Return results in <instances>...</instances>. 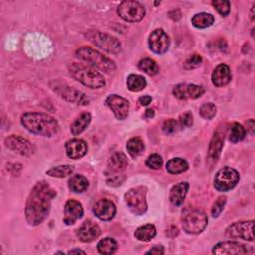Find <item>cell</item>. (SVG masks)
<instances>
[{"instance_id":"obj_43","label":"cell","mask_w":255,"mask_h":255,"mask_svg":"<svg viewBox=\"0 0 255 255\" xmlns=\"http://www.w3.org/2000/svg\"><path fill=\"white\" fill-rule=\"evenodd\" d=\"M164 253V248L163 246H153L151 249L145 252V254H155V255H160Z\"/></svg>"},{"instance_id":"obj_1","label":"cell","mask_w":255,"mask_h":255,"mask_svg":"<svg viewBox=\"0 0 255 255\" xmlns=\"http://www.w3.org/2000/svg\"><path fill=\"white\" fill-rule=\"evenodd\" d=\"M56 195V190L46 181H39L34 185L25 205V217L30 225H39L47 218L52 199Z\"/></svg>"},{"instance_id":"obj_10","label":"cell","mask_w":255,"mask_h":255,"mask_svg":"<svg viewBox=\"0 0 255 255\" xmlns=\"http://www.w3.org/2000/svg\"><path fill=\"white\" fill-rule=\"evenodd\" d=\"M50 86L52 90L57 93L61 98L64 100L74 103L76 105L81 106H87L89 105V99L86 97V95L78 90L73 89L72 87L66 85L65 83H59V82H51Z\"/></svg>"},{"instance_id":"obj_44","label":"cell","mask_w":255,"mask_h":255,"mask_svg":"<svg viewBox=\"0 0 255 255\" xmlns=\"http://www.w3.org/2000/svg\"><path fill=\"white\" fill-rule=\"evenodd\" d=\"M151 97L150 96H141L139 99H138V103L141 105V106H148L151 102Z\"/></svg>"},{"instance_id":"obj_48","label":"cell","mask_w":255,"mask_h":255,"mask_svg":"<svg viewBox=\"0 0 255 255\" xmlns=\"http://www.w3.org/2000/svg\"><path fill=\"white\" fill-rule=\"evenodd\" d=\"M254 8H255V5H253V7H252V9H251V19L253 20L254 19Z\"/></svg>"},{"instance_id":"obj_31","label":"cell","mask_w":255,"mask_h":255,"mask_svg":"<svg viewBox=\"0 0 255 255\" xmlns=\"http://www.w3.org/2000/svg\"><path fill=\"white\" fill-rule=\"evenodd\" d=\"M97 249L101 254H114L118 249V243L114 238L106 237L98 242Z\"/></svg>"},{"instance_id":"obj_14","label":"cell","mask_w":255,"mask_h":255,"mask_svg":"<svg viewBox=\"0 0 255 255\" xmlns=\"http://www.w3.org/2000/svg\"><path fill=\"white\" fill-rule=\"evenodd\" d=\"M105 104L114 113L115 117L118 120L123 121L128 117V110H129V103L127 99L114 94V95H110L106 99Z\"/></svg>"},{"instance_id":"obj_33","label":"cell","mask_w":255,"mask_h":255,"mask_svg":"<svg viewBox=\"0 0 255 255\" xmlns=\"http://www.w3.org/2000/svg\"><path fill=\"white\" fill-rule=\"evenodd\" d=\"M139 70L143 71L145 74L149 76H155L159 72V68L156 62L149 58H143L138 62Z\"/></svg>"},{"instance_id":"obj_34","label":"cell","mask_w":255,"mask_h":255,"mask_svg":"<svg viewBox=\"0 0 255 255\" xmlns=\"http://www.w3.org/2000/svg\"><path fill=\"white\" fill-rule=\"evenodd\" d=\"M127 149L128 152L132 156L135 157L139 155L144 149V143L139 137H132L128 140L127 142Z\"/></svg>"},{"instance_id":"obj_12","label":"cell","mask_w":255,"mask_h":255,"mask_svg":"<svg viewBox=\"0 0 255 255\" xmlns=\"http://www.w3.org/2000/svg\"><path fill=\"white\" fill-rule=\"evenodd\" d=\"M4 143L10 150L21 154L23 156H30L34 154L35 146L25 137L17 134H11L4 139Z\"/></svg>"},{"instance_id":"obj_3","label":"cell","mask_w":255,"mask_h":255,"mask_svg":"<svg viewBox=\"0 0 255 255\" xmlns=\"http://www.w3.org/2000/svg\"><path fill=\"white\" fill-rule=\"evenodd\" d=\"M72 78L90 89H99L105 86L104 76L95 69L79 63H72L68 66Z\"/></svg>"},{"instance_id":"obj_18","label":"cell","mask_w":255,"mask_h":255,"mask_svg":"<svg viewBox=\"0 0 255 255\" xmlns=\"http://www.w3.org/2000/svg\"><path fill=\"white\" fill-rule=\"evenodd\" d=\"M84 215V209L82 204L74 199H69L64 207L63 221L67 225L75 224Z\"/></svg>"},{"instance_id":"obj_17","label":"cell","mask_w":255,"mask_h":255,"mask_svg":"<svg viewBox=\"0 0 255 255\" xmlns=\"http://www.w3.org/2000/svg\"><path fill=\"white\" fill-rule=\"evenodd\" d=\"M94 214L103 221L112 220L117 212L116 205L109 199H100L93 206Z\"/></svg>"},{"instance_id":"obj_23","label":"cell","mask_w":255,"mask_h":255,"mask_svg":"<svg viewBox=\"0 0 255 255\" xmlns=\"http://www.w3.org/2000/svg\"><path fill=\"white\" fill-rule=\"evenodd\" d=\"M188 188H189V184L186 181H181L173 185L169 192L170 202L175 206H180L183 203V200L188 191Z\"/></svg>"},{"instance_id":"obj_32","label":"cell","mask_w":255,"mask_h":255,"mask_svg":"<svg viewBox=\"0 0 255 255\" xmlns=\"http://www.w3.org/2000/svg\"><path fill=\"white\" fill-rule=\"evenodd\" d=\"M74 172V166L70 164H64V165H58L54 166L46 171V173L49 176L52 177H58V178H64L66 176L71 175Z\"/></svg>"},{"instance_id":"obj_16","label":"cell","mask_w":255,"mask_h":255,"mask_svg":"<svg viewBox=\"0 0 255 255\" xmlns=\"http://www.w3.org/2000/svg\"><path fill=\"white\" fill-rule=\"evenodd\" d=\"M172 93L173 96L179 100H195L204 94V89L201 86L194 84H178L173 88Z\"/></svg>"},{"instance_id":"obj_45","label":"cell","mask_w":255,"mask_h":255,"mask_svg":"<svg viewBox=\"0 0 255 255\" xmlns=\"http://www.w3.org/2000/svg\"><path fill=\"white\" fill-rule=\"evenodd\" d=\"M154 116V111L152 109H147L144 113V118L146 119H151Z\"/></svg>"},{"instance_id":"obj_29","label":"cell","mask_w":255,"mask_h":255,"mask_svg":"<svg viewBox=\"0 0 255 255\" xmlns=\"http://www.w3.org/2000/svg\"><path fill=\"white\" fill-rule=\"evenodd\" d=\"M156 234V229L152 224H145L142 226H139L134 231V237L135 239L143 242H147L151 240Z\"/></svg>"},{"instance_id":"obj_24","label":"cell","mask_w":255,"mask_h":255,"mask_svg":"<svg viewBox=\"0 0 255 255\" xmlns=\"http://www.w3.org/2000/svg\"><path fill=\"white\" fill-rule=\"evenodd\" d=\"M68 186L75 193H82L89 187V180L82 174H75L68 180Z\"/></svg>"},{"instance_id":"obj_21","label":"cell","mask_w":255,"mask_h":255,"mask_svg":"<svg viewBox=\"0 0 255 255\" xmlns=\"http://www.w3.org/2000/svg\"><path fill=\"white\" fill-rule=\"evenodd\" d=\"M232 79L231 71L228 65L226 64H219L217 65L211 75V81L212 84L215 87H223L230 83Z\"/></svg>"},{"instance_id":"obj_27","label":"cell","mask_w":255,"mask_h":255,"mask_svg":"<svg viewBox=\"0 0 255 255\" xmlns=\"http://www.w3.org/2000/svg\"><path fill=\"white\" fill-rule=\"evenodd\" d=\"M128 166V158L123 152H115L109 159V167L113 171L121 172Z\"/></svg>"},{"instance_id":"obj_47","label":"cell","mask_w":255,"mask_h":255,"mask_svg":"<svg viewBox=\"0 0 255 255\" xmlns=\"http://www.w3.org/2000/svg\"><path fill=\"white\" fill-rule=\"evenodd\" d=\"M76 253H78V254H80V253L86 254V252L84 250H82V249H72V250H70L68 252V254H76Z\"/></svg>"},{"instance_id":"obj_42","label":"cell","mask_w":255,"mask_h":255,"mask_svg":"<svg viewBox=\"0 0 255 255\" xmlns=\"http://www.w3.org/2000/svg\"><path fill=\"white\" fill-rule=\"evenodd\" d=\"M178 124L180 127H190L192 126L193 124V118H192V114L190 112H186L184 114H182L180 117H179V121H178Z\"/></svg>"},{"instance_id":"obj_28","label":"cell","mask_w":255,"mask_h":255,"mask_svg":"<svg viewBox=\"0 0 255 255\" xmlns=\"http://www.w3.org/2000/svg\"><path fill=\"white\" fill-rule=\"evenodd\" d=\"M191 23L195 28L204 29L211 26L214 23V16L210 13L205 12L197 13L192 17Z\"/></svg>"},{"instance_id":"obj_15","label":"cell","mask_w":255,"mask_h":255,"mask_svg":"<svg viewBox=\"0 0 255 255\" xmlns=\"http://www.w3.org/2000/svg\"><path fill=\"white\" fill-rule=\"evenodd\" d=\"M170 45L167 34L162 29H155L148 38V47L155 54H164Z\"/></svg>"},{"instance_id":"obj_7","label":"cell","mask_w":255,"mask_h":255,"mask_svg":"<svg viewBox=\"0 0 255 255\" xmlns=\"http://www.w3.org/2000/svg\"><path fill=\"white\" fill-rule=\"evenodd\" d=\"M239 173L236 169L225 166L219 169L214 177V187L220 192H226L234 188L239 182Z\"/></svg>"},{"instance_id":"obj_36","label":"cell","mask_w":255,"mask_h":255,"mask_svg":"<svg viewBox=\"0 0 255 255\" xmlns=\"http://www.w3.org/2000/svg\"><path fill=\"white\" fill-rule=\"evenodd\" d=\"M201 118L205 120H211L216 115V107L212 103H205L199 109Z\"/></svg>"},{"instance_id":"obj_20","label":"cell","mask_w":255,"mask_h":255,"mask_svg":"<svg viewBox=\"0 0 255 255\" xmlns=\"http://www.w3.org/2000/svg\"><path fill=\"white\" fill-rule=\"evenodd\" d=\"M65 148L67 156L72 159H80L88 152V144L84 139L81 138H73L68 140L65 144Z\"/></svg>"},{"instance_id":"obj_46","label":"cell","mask_w":255,"mask_h":255,"mask_svg":"<svg viewBox=\"0 0 255 255\" xmlns=\"http://www.w3.org/2000/svg\"><path fill=\"white\" fill-rule=\"evenodd\" d=\"M247 126L249 127L248 128L250 129V131H251V133H253V130H254V121L251 119V120H249L248 122H247Z\"/></svg>"},{"instance_id":"obj_9","label":"cell","mask_w":255,"mask_h":255,"mask_svg":"<svg viewBox=\"0 0 255 255\" xmlns=\"http://www.w3.org/2000/svg\"><path fill=\"white\" fill-rule=\"evenodd\" d=\"M118 15L127 22H139L145 15V9L137 1H123L118 7Z\"/></svg>"},{"instance_id":"obj_5","label":"cell","mask_w":255,"mask_h":255,"mask_svg":"<svg viewBox=\"0 0 255 255\" xmlns=\"http://www.w3.org/2000/svg\"><path fill=\"white\" fill-rule=\"evenodd\" d=\"M207 216L199 209H190L183 213L181 225L183 230L188 234H199L207 226Z\"/></svg>"},{"instance_id":"obj_37","label":"cell","mask_w":255,"mask_h":255,"mask_svg":"<svg viewBox=\"0 0 255 255\" xmlns=\"http://www.w3.org/2000/svg\"><path fill=\"white\" fill-rule=\"evenodd\" d=\"M212 5L222 17H226L230 13V2L229 1L215 0V1H212Z\"/></svg>"},{"instance_id":"obj_40","label":"cell","mask_w":255,"mask_h":255,"mask_svg":"<svg viewBox=\"0 0 255 255\" xmlns=\"http://www.w3.org/2000/svg\"><path fill=\"white\" fill-rule=\"evenodd\" d=\"M226 203V197L225 196H219L216 201L213 203L211 208V215L213 217H217L223 210Z\"/></svg>"},{"instance_id":"obj_26","label":"cell","mask_w":255,"mask_h":255,"mask_svg":"<svg viewBox=\"0 0 255 255\" xmlns=\"http://www.w3.org/2000/svg\"><path fill=\"white\" fill-rule=\"evenodd\" d=\"M188 169V163L185 159L174 157L166 162V170L170 174H179Z\"/></svg>"},{"instance_id":"obj_22","label":"cell","mask_w":255,"mask_h":255,"mask_svg":"<svg viewBox=\"0 0 255 255\" xmlns=\"http://www.w3.org/2000/svg\"><path fill=\"white\" fill-rule=\"evenodd\" d=\"M223 143H224V133L217 130L214 133V135L209 143L208 155H207L209 162L212 161L214 163L218 160L221 150H222V147H223Z\"/></svg>"},{"instance_id":"obj_6","label":"cell","mask_w":255,"mask_h":255,"mask_svg":"<svg viewBox=\"0 0 255 255\" xmlns=\"http://www.w3.org/2000/svg\"><path fill=\"white\" fill-rule=\"evenodd\" d=\"M146 188L136 186L128 189L125 193V201L129 210L135 215H142L147 210Z\"/></svg>"},{"instance_id":"obj_30","label":"cell","mask_w":255,"mask_h":255,"mask_svg":"<svg viewBox=\"0 0 255 255\" xmlns=\"http://www.w3.org/2000/svg\"><path fill=\"white\" fill-rule=\"evenodd\" d=\"M146 86V80L141 75L131 74L127 79V87L131 92H139Z\"/></svg>"},{"instance_id":"obj_25","label":"cell","mask_w":255,"mask_h":255,"mask_svg":"<svg viewBox=\"0 0 255 255\" xmlns=\"http://www.w3.org/2000/svg\"><path fill=\"white\" fill-rule=\"evenodd\" d=\"M91 120H92V117L89 113H83L71 125V132L74 135H78L82 133L89 127Z\"/></svg>"},{"instance_id":"obj_41","label":"cell","mask_w":255,"mask_h":255,"mask_svg":"<svg viewBox=\"0 0 255 255\" xmlns=\"http://www.w3.org/2000/svg\"><path fill=\"white\" fill-rule=\"evenodd\" d=\"M179 127L178 122H176L173 119H169L167 121H165L162 125V131L166 134H170L173 133L174 131H176L177 128Z\"/></svg>"},{"instance_id":"obj_39","label":"cell","mask_w":255,"mask_h":255,"mask_svg":"<svg viewBox=\"0 0 255 255\" xmlns=\"http://www.w3.org/2000/svg\"><path fill=\"white\" fill-rule=\"evenodd\" d=\"M201 62H202V57L198 54H193L185 60L183 66H184L185 69L190 70V69L197 68L201 64Z\"/></svg>"},{"instance_id":"obj_11","label":"cell","mask_w":255,"mask_h":255,"mask_svg":"<svg viewBox=\"0 0 255 255\" xmlns=\"http://www.w3.org/2000/svg\"><path fill=\"white\" fill-rule=\"evenodd\" d=\"M254 220L235 222L227 227L225 234L231 239H244L247 241L254 240Z\"/></svg>"},{"instance_id":"obj_4","label":"cell","mask_w":255,"mask_h":255,"mask_svg":"<svg viewBox=\"0 0 255 255\" xmlns=\"http://www.w3.org/2000/svg\"><path fill=\"white\" fill-rule=\"evenodd\" d=\"M76 57L102 72L111 73L116 70V64L113 60L91 47H80L76 51Z\"/></svg>"},{"instance_id":"obj_13","label":"cell","mask_w":255,"mask_h":255,"mask_svg":"<svg viewBox=\"0 0 255 255\" xmlns=\"http://www.w3.org/2000/svg\"><path fill=\"white\" fill-rule=\"evenodd\" d=\"M253 251V248H251L250 246L230 240L219 242L216 245H214L212 249V253L218 255H241L247 254L249 252L252 253Z\"/></svg>"},{"instance_id":"obj_19","label":"cell","mask_w":255,"mask_h":255,"mask_svg":"<svg viewBox=\"0 0 255 255\" xmlns=\"http://www.w3.org/2000/svg\"><path fill=\"white\" fill-rule=\"evenodd\" d=\"M101 235V229L95 222L86 220L77 230L78 238L83 242H92Z\"/></svg>"},{"instance_id":"obj_38","label":"cell","mask_w":255,"mask_h":255,"mask_svg":"<svg viewBox=\"0 0 255 255\" xmlns=\"http://www.w3.org/2000/svg\"><path fill=\"white\" fill-rule=\"evenodd\" d=\"M145 164L151 169H158L162 165V158L158 153H152L146 158Z\"/></svg>"},{"instance_id":"obj_2","label":"cell","mask_w":255,"mask_h":255,"mask_svg":"<svg viewBox=\"0 0 255 255\" xmlns=\"http://www.w3.org/2000/svg\"><path fill=\"white\" fill-rule=\"evenodd\" d=\"M21 125L31 133L42 136H53L60 130L55 118L44 113H26L21 117Z\"/></svg>"},{"instance_id":"obj_35","label":"cell","mask_w":255,"mask_h":255,"mask_svg":"<svg viewBox=\"0 0 255 255\" xmlns=\"http://www.w3.org/2000/svg\"><path fill=\"white\" fill-rule=\"evenodd\" d=\"M246 135V129L243 126L238 123L232 125L229 132V140L233 143L241 141Z\"/></svg>"},{"instance_id":"obj_8","label":"cell","mask_w":255,"mask_h":255,"mask_svg":"<svg viewBox=\"0 0 255 255\" xmlns=\"http://www.w3.org/2000/svg\"><path fill=\"white\" fill-rule=\"evenodd\" d=\"M87 38L95 46L110 54H118L122 50L121 43L117 38L100 31H89L87 33Z\"/></svg>"}]
</instances>
